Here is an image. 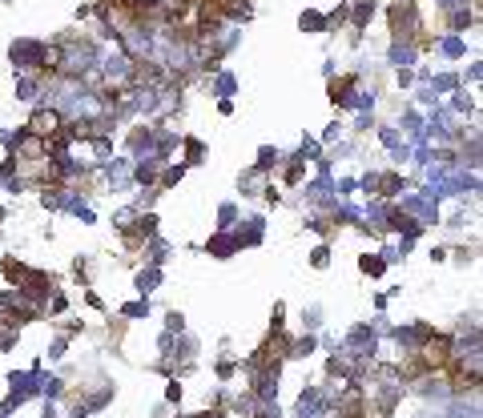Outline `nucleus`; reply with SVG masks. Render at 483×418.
<instances>
[{"label": "nucleus", "mask_w": 483, "mask_h": 418, "mask_svg": "<svg viewBox=\"0 0 483 418\" xmlns=\"http://www.w3.org/2000/svg\"><path fill=\"white\" fill-rule=\"evenodd\" d=\"M28 129L41 133V137H45V133H57V113H37L32 121H28Z\"/></svg>", "instance_id": "nucleus-1"}]
</instances>
